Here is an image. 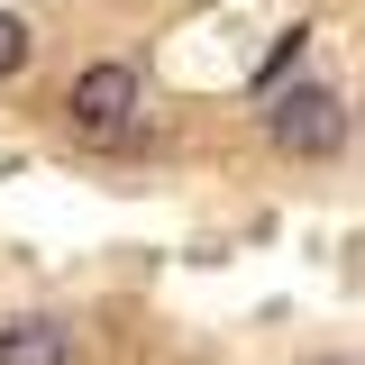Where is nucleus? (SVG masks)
<instances>
[{"label": "nucleus", "mask_w": 365, "mask_h": 365, "mask_svg": "<svg viewBox=\"0 0 365 365\" xmlns=\"http://www.w3.org/2000/svg\"><path fill=\"white\" fill-rule=\"evenodd\" d=\"M19 64H28V19H9V9H0V83H9Z\"/></svg>", "instance_id": "nucleus-4"}, {"label": "nucleus", "mask_w": 365, "mask_h": 365, "mask_svg": "<svg viewBox=\"0 0 365 365\" xmlns=\"http://www.w3.org/2000/svg\"><path fill=\"white\" fill-rule=\"evenodd\" d=\"M64 110H73V128L119 137V128H128V110H137V73H128V64H91L83 83L64 91Z\"/></svg>", "instance_id": "nucleus-2"}, {"label": "nucleus", "mask_w": 365, "mask_h": 365, "mask_svg": "<svg viewBox=\"0 0 365 365\" xmlns=\"http://www.w3.org/2000/svg\"><path fill=\"white\" fill-rule=\"evenodd\" d=\"M0 365H73V329H55V319H0Z\"/></svg>", "instance_id": "nucleus-3"}, {"label": "nucleus", "mask_w": 365, "mask_h": 365, "mask_svg": "<svg viewBox=\"0 0 365 365\" xmlns=\"http://www.w3.org/2000/svg\"><path fill=\"white\" fill-rule=\"evenodd\" d=\"M265 128L283 155H338L347 146V101L338 91H319V83H292V91H274V110H265Z\"/></svg>", "instance_id": "nucleus-1"}]
</instances>
